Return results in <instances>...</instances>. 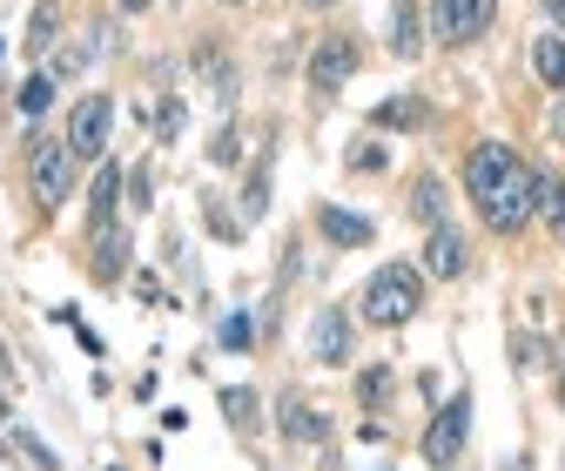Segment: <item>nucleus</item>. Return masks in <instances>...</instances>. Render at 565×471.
<instances>
[{
	"label": "nucleus",
	"instance_id": "nucleus-35",
	"mask_svg": "<svg viewBox=\"0 0 565 471\" xmlns=\"http://www.w3.org/2000/svg\"><path fill=\"white\" fill-rule=\"evenodd\" d=\"M558 404H565V377H558Z\"/></svg>",
	"mask_w": 565,
	"mask_h": 471
},
{
	"label": "nucleus",
	"instance_id": "nucleus-26",
	"mask_svg": "<svg viewBox=\"0 0 565 471\" xmlns=\"http://www.w3.org/2000/svg\"><path fill=\"white\" fill-rule=\"evenodd\" d=\"M14 445L28 451V464H41V471H54V451H47V445H41L34 431H14Z\"/></svg>",
	"mask_w": 565,
	"mask_h": 471
},
{
	"label": "nucleus",
	"instance_id": "nucleus-18",
	"mask_svg": "<svg viewBox=\"0 0 565 471\" xmlns=\"http://www.w3.org/2000/svg\"><path fill=\"white\" fill-rule=\"evenodd\" d=\"M391 47H397L404 61L424 47V28H417V0H397V28H391Z\"/></svg>",
	"mask_w": 565,
	"mask_h": 471
},
{
	"label": "nucleus",
	"instance_id": "nucleus-34",
	"mask_svg": "<svg viewBox=\"0 0 565 471\" xmlns=\"http://www.w3.org/2000/svg\"><path fill=\"white\" fill-rule=\"evenodd\" d=\"M121 8H128V14H141V8H149V0H121Z\"/></svg>",
	"mask_w": 565,
	"mask_h": 471
},
{
	"label": "nucleus",
	"instance_id": "nucleus-17",
	"mask_svg": "<svg viewBox=\"0 0 565 471\" xmlns=\"http://www.w3.org/2000/svg\"><path fill=\"white\" fill-rule=\"evenodd\" d=\"M539 216L552 236H565V182L558 175H539Z\"/></svg>",
	"mask_w": 565,
	"mask_h": 471
},
{
	"label": "nucleus",
	"instance_id": "nucleus-29",
	"mask_svg": "<svg viewBox=\"0 0 565 471\" xmlns=\"http://www.w3.org/2000/svg\"><path fill=\"white\" fill-rule=\"evenodd\" d=\"M209 156H216V162H236V156H243V142H236V128H223V135H216V149H209Z\"/></svg>",
	"mask_w": 565,
	"mask_h": 471
},
{
	"label": "nucleus",
	"instance_id": "nucleus-1",
	"mask_svg": "<svg viewBox=\"0 0 565 471\" xmlns=\"http://www.w3.org/2000/svg\"><path fill=\"white\" fill-rule=\"evenodd\" d=\"M417 303H424V277L411 263H384L377 277L364 283V323H377V330H397V323H411L417 317Z\"/></svg>",
	"mask_w": 565,
	"mask_h": 471
},
{
	"label": "nucleus",
	"instance_id": "nucleus-7",
	"mask_svg": "<svg viewBox=\"0 0 565 471\" xmlns=\"http://www.w3.org/2000/svg\"><path fill=\"white\" fill-rule=\"evenodd\" d=\"M358 41H350V34H330V41H317L310 47V88H323V95H337L350 75H358Z\"/></svg>",
	"mask_w": 565,
	"mask_h": 471
},
{
	"label": "nucleus",
	"instance_id": "nucleus-5",
	"mask_svg": "<svg viewBox=\"0 0 565 471\" xmlns=\"http://www.w3.org/2000/svg\"><path fill=\"white\" fill-rule=\"evenodd\" d=\"M108 121H115V101L108 95H82L75 115H67V156L75 162H95L108 149Z\"/></svg>",
	"mask_w": 565,
	"mask_h": 471
},
{
	"label": "nucleus",
	"instance_id": "nucleus-27",
	"mask_svg": "<svg viewBox=\"0 0 565 471\" xmlns=\"http://www.w3.org/2000/svg\"><path fill=\"white\" fill-rule=\"evenodd\" d=\"M128 195L141 202V210H149V202H156V175H149V169H135V175H128Z\"/></svg>",
	"mask_w": 565,
	"mask_h": 471
},
{
	"label": "nucleus",
	"instance_id": "nucleus-9",
	"mask_svg": "<svg viewBox=\"0 0 565 471\" xmlns=\"http://www.w3.org/2000/svg\"><path fill=\"white\" fill-rule=\"evenodd\" d=\"M465 263H471V249H465V236L451 223H438L431 236H424V277L451 283V277H465Z\"/></svg>",
	"mask_w": 565,
	"mask_h": 471
},
{
	"label": "nucleus",
	"instance_id": "nucleus-11",
	"mask_svg": "<svg viewBox=\"0 0 565 471\" xmlns=\"http://www.w3.org/2000/svg\"><path fill=\"white\" fill-rule=\"evenodd\" d=\"M317 229L337 243V249H364L377 229H371V216H358V210H337V202H323V210H317Z\"/></svg>",
	"mask_w": 565,
	"mask_h": 471
},
{
	"label": "nucleus",
	"instance_id": "nucleus-33",
	"mask_svg": "<svg viewBox=\"0 0 565 471\" xmlns=\"http://www.w3.org/2000/svg\"><path fill=\"white\" fill-rule=\"evenodd\" d=\"M545 14H552V21H565V0H545Z\"/></svg>",
	"mask_w": 565,
	"mask_h": 471
},
{
	"label": "nucleus",
	"instance_id": "nucleus-10",
	"mask_svg": "<svg viewBox=\"0 0 565 471\" xmlns=\"http://www.w3.org/2000/svg\"><path fill=\"white\" fill-rule=\"evenodd\" d=\"M512 169H519V149H505V142H478V149L465 156V189L484 195L491 182H505Z\"/></svg>",
	"mask_w": 565,
	"mask_h": 471
},
{
	"label": "nucleus",
	"instance_id": "nucleus-30",
	"mask_svg": "<svg viewBox=\"0 0 565 471\" xmlns=\"http://www.w3.org/2000/svg\"><path fill=\"white\" fill-rule=\"evenodd\" d=\"M350 162H358V169H384V149H377V142H364V149H350Z\"/></svg>",
	"mask_w": 565,
	"mask_h": 471
},
{
	"label": "nucleus",
	"instance_id": "nucleus-20",
	"mask_svg": "<svg viewBox=\"0 0 565 471\" xmlns=\"http://www.w3.org/2000/svg\"><path fill=\"white\" fill-rule=\"evenodd\" d=\"M417 121H424V101H384L371 115V128H417Z\"/></svg>",
	"mask_w": 565,
	"mask_h": 471
},
{
	"label": "nucleus",
	"instance_id": "nucleus-6",
	"mask_svg": "<svg viewBox=\"0 0 565 471\" xmlns=\"http://www.w3.org/2000/svg\"><path fill=\"white\" fill-rule=\"evenodd\" d=\"M465 431H471V397H451L445 411L431 418V431H424V464L451 471V464H458V451H465Z\"/></svg>",
	"mask_w": 565,
	"mask_h": 471
},
{
	"label": "nucleus",
	"instance_id": "nucleus-22",
	"mask_svg": "<svg viewBox=\"0 0 565 471\" xmlns=\"http://www.w3.org/2000/svg\"><path fill=\"white\" fill-rule=\"evenodd\" d=\"M54 101V75H34V82H21V115H41Z\"/></svg>",
	"mask_w": 565,
	"mask_h": 471
},
{
	"label": "nucleus",
	"instance_id": "nucleus-13",
	"mask_svg": "<svg viewBox=\"0 0 565 471\" xmlns=\"http://www.w3.org/2000/svg\"><path fill=\"white\" fill-rule=\"evenodd\" d=\"M115 195H121V169H115V162H102V169H95V182H88V223H95V229H108V223H115Z\"/></svg>",
	"mask_w": 565,
	"mask_h": 471
},
{
	"label": "nucleus",
	"instance_id": "nucleus-28",
	"mask_svg": "<svg viewBox=\"0 0 565 471\" xmlns=\"http://www.w3.org/2000/svg\"><path fill=\"white\" fill-rule=\"evenodd\" d=\"M358 390H364V404H377V397L391 390V371H364V384H358Z\"/></svg>",
	"mask_w": 565,
	"mask_h": 471
},
{
	"label": "nucleus",
	"instance_id": "nucleus-2",
	"mask_svg": "<svg viewBox=\"0 0 565 471\" xmlns=\"http://www.w3.org/2000/svg\"><path fill=\"white\" fill-rule=\"evenodd\" d=\"M471 202H478V216L499 229V236H519V229L539 216V169H525V162H519L505 182H491V189H484V195H471Z\"/></svg>",
	"mask_w": 565,
	"mask_h": 471
},
{
	"label": "nucleus",
	"instance_id": "nucleus-16",
	"mask_svg": "<svg viewBox=\"0 0 565 471\" xmlns=\"http://www.w3.org/2000/svg\"><path fill=\"white\" fill-rule=\"evenodd\" d=\"M411 216L438 229V223H445V182H431V175H424V182L411 189Z\"/></svg>",
	"mask_w": 565,
	"mask_h": 471
},
{
	"label": "nucleus",
	"instance_id": "nucleus-15",
	"mask_svg": "<svg viewBox=\"0 0 565 471\" xmlns=\"http://www.w3.org/2000/svg\"><path fill=\"white\" fill-rule=\"evenodd\" d=\"M532 75H539L545 88H558V95H565V41H558V34L532 41Z\"/></svg>",
	"mask_w": 565,
	"mask_h": 471
},
{
	"label": "nucleus",
	"instance_id": "nucleus-3",
	"mask_svg": "<svg viewBox=\"0 0 565 471\" xmlns=\"http://www.w3.org/2000/svg\"><path fill=\"white\" fill-rule=\"evenodd\" d=\"M28 182H34V202H41V210H61V202L75 195V156H67V142H34Z\"/></svg>",
	"mask_w": 565,
	"mask_h": 471
},
{
	"label": "nucleus",
	"instance_id": "nucleus-12",
	"mask_svg": "<svg viewBox=\"0 0 565 471\" xmlns=\"http://www.w3.org/2000/svg\"><path fill=\"white\" fill-rule=\"evenodd\" d=\"M310 351H317V364H350V317H343V310H323V317H317Z\"/></svg>",
	"mask_w": 565,
	"mask_h": 471
},
{
	"label": "nucleus",
	"instance_id": "nucleus-31",
	"mask_svg": "<svg viewBox=\"0 0 565 471\" xmlns=\"http://www.w3.org/2000/svg\"><path fill=\"white\" fill-rule=\"evenodd\" d=\"M14 384V357H8V344H0V390Z\"/></svg>",
	"mask_w": 565,
	"mask_h": 471
},
{
	"label": "nucleus",
	"instance_id": "nucleus-19",
	"mask_svg": "<svg viewBox=\"0 0 565 471\" xmlns=\"http://www.w3.org/2000/svg\"><path fill=\"white\" fill-rule=\"evenodd\" d=\"M223 418H230L236 431L256 425V390H249V384H230V390H223Z\"/></svg>",
	"mask_w": 565,
	"mask_h": 471
},
{
	"label": "nucleus",
	"instance_id": "nucleus-21",
	"mask_svg": "<svg viewBox=\"0 0 565 471\" xmlns=\"http://www.w3.org/2000/svg\"><path fill=\"white\" fill-rule=\"evenodd\" d=\"M54 28H61L54 0H41V8H34V21H28V47H47V41H54Z\"/></svg>",
	"mask_w": 565,
	"mask_h": 471
},
{
	"label": "nucleus",
	"instance_id": "nucleus-24",
	"mask_svg": "<svg viewBox=\"0 0 565 471\" xmlns=\"http://www.w3.org/2000/svg\"><path fill=\"white\" fill-rule=\"evenodd\" d=\"M263 210H269V175L256 169V175H249V189H243V216H263Z\"/></svg>",
	"mask_w": 565,
	"mask_h": 471
},
{
	"label": "nucleus",
	"instance_id": "nucleus-8",
	"mask_svg": "<svg viewBox=\"0 0 565 471\" xmlns=\"http://www.w3.org/2000/svg\"><path fill=\"white\" fill-rule=\"evenodd\" d=\"M276 425H282V438H290V445H323L330 438V418L317 411L303 390H282L276 397Z\"/></svg>",
	"mask_w": 565,
	"mask_h": 471
},
{
	"label": "nucleus",
	"instance_id": "nucleus-25",
	"mask_svg": "<svg viewBox=\"0 0 565 471\" xmlns=\"http://www.w3.org/2000/svg\"><path fill=\"white\" fill-rule=\"evenodd\" d=\"M156 121H162V128H156V135H162V142H175V135H182V121H189V108H182V101H175V95H169V101H162V115H156Z\"/></svg>",
	"mask_w": 565,
	"mask_h": 471
},
{
	"label": "nucleus",
	"instance_id": "nucleus-32",
	"mask_svg": "<svg viewBox=\"0 0 565 471\" xmlns=\"http://www.w3.org/2000/svg\"><path fill=\"white\" fill-rule=\"evenodd\" d=\"M552 135H558V142H565V108H552Z\"/></svg>",
	"mask_w": 565,
	"mask_h": 471
},
{
	"label": "nucleus",
	"instance_id": "nucleus-4",
	"mask_svg": "<svg viewBox=\"0 0 565 471\" xmlns=\"http://www.w3.org/2000/svg\"><path fill=\"white\" fill-rule=\"evenodd\" d=\"M491 21H499V0H431V34H438L445 47L478 41Z\"/></svg>",
	"mask_w": 565,
	"mask_h": 471
},
{
	"label": "nucleus",
	"instance_id": "nucleus-23",
	"mask_svg": "<svg viewBox=\"0 0 565 471\" xmlns=\"http://www.w3.org/2000/svg\"><path fill=\"white\" fill-rule=\"evenodd\" d=\"M223 351H256V317H230L223 323Z\"/></svg>",
	"mask_w": 565,
	"mask_h": 471
},
{
	"label": "nucleus",
	"instance_id": "nucleus-14",
	"mask_svg": "<svg viewBox=\"0 0 565 471\" xmlns=\"http://www.w3.org/2000/svg\"><path fill=\"white\" fill-rule=\"evenodd\" d=\"M128 269V229L121 223H108V229H95V277L102 283H115Z\"/></svg>",
	"mask_w": 565,
	"mask_h": 471
}]
</instances>
